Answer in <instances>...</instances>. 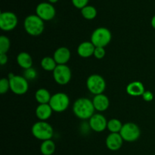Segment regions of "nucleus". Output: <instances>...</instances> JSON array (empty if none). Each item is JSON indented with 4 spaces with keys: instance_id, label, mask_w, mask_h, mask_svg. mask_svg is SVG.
<instances>
[{
    "instance_id": "nucleus-1",
    "label": "nucleus",
    "mask_w": 155,
    "mask_h": 155,
    "mask_svg": "<svg viewBox=\"0 0 155 155\" xmlns=\"http://www.w3.org/2000/svg\"><path fill=\"white\" fill-rule=\"evenodd\" d=\"M95 107L92 101L87 98H80L76 100L73 105L75 116L81 120H89L95 114Z\"/></svg>"
},
{
    "instance_id": "nucleus-2",
    "label": "nucleus",
    "mask_w": 155,
    "mask_h": 155,
    "mask_svg": "<svg viewBox=\"0 0 155 155\" xmlns=\"http://www.w3.org/2000/svg\"><path fill=\"white\" fill-rule=\"evenodd\" d=\"M24 30L30 36H38L42 33L45 28L44 21L36 15H30L25 18L24 22Z\"/></svg>"
},
{
    "instance_id": "nucleus-3",
    "label": "nucleus",
    "mask_w": 155,
    "mask_h": 155,
    "mask_svg": "<svg viewBox=\"0 0 155 155\" xmlns=\"http://www.w3.org/2000/svg\"><path fill=\"white\" fill-rule=\"evenodd\" d=\"M33 136L41 141L51 139L54 136V130L51 125L46 121H38L35 123L31 129Z\"/></svg>"
},
{
    "instance_id": "nucleus-4",
    "label": "nucleus",
    "mask_w": 155,
    "mask_h": 155,
    "mask_svg": "<svg viewBox=\"0 0 155 155\" xmlns=\"http://www.w3.org/2000/svg\"><path fill=\"white\" fill-rule=\"evenodd\" d=\"M112 35L110 30L106 27L96 28L91 35V42L95 47L104 48L111 41Z\"/></svg>"
},
{
    "instance_id": "nucleus-5",
    "label": "nucleus",
    "mask_w": 155,
    "mask_h": 155,
    "mask_svg": "<svg viewBox=\"0 0 155 155\" xmlns=\"http://www.w3.org/2000/svg\"><path fill=\"white\" fill-rule=\"evenodd\" d=\"M53 111L57 113H61L66 110L70 105V98L67 94L64 92H57L51 95L49 101Z\"/></svg>"
},
{
    "instance_id": "nucleus-6",
    "label": "nucleus",
    "mask_w": 155,
    "mask_h": 155,
    "mask_svg": "<svg viewBox=\"0 0 155 155\" xmlns=\"http://www.w3.org/2000/svg\"><path fill=\"white\" fill-rule=\"evenodd\" d=\"M86 87L89 92L93 95L102 94L106 89V82L104 79L98 74H92L86 80Z\"/></svg>"
},
{
    "instance_id": "nucleus-7",
    "label": "nucleus",
    "mask_w": 155,
    "mask_h": 155,
    "mask_svg": "<svg viewBox=\"0 0 155 155\" xmlns=\"http://www.w3.org/2000/svg\"><path fill=\"white\" fill-rule=\"evenodd\" d=\"M120 134L125 142H133L139 139L141 130L139 126L134 123H127L123 125Z\"/></svg>"
},
{
    "instance_id": "nucleus-8",
    "label": "nucleus",
    "mask_w": 155,
    "mask_h": 155,
    "mask_svg": "<svg viewBox=\"0 0 155 155\" xmlns=\"http://www.w3.org/2000/svg\"><path fill=\"white\" fill-rule=\"evenodd\" d=\"M54 81L61 86L68 84L72 77L71 70L67 64L58 65L52 72Z\"/></svg>"
},
{
    "instance_id": "nucleus-9",
    "label": "nucleus",
    "mask_w": 155,
    "mask_h": 155,
    "mask_svg": "<svg viewBox=\"0 0 155 155\" xmlns=\"http://www.w3.org/2000/svg\"><path fill=\"white\" fill-rule=\"evenodd\" d=\"M8 80L10 82V90L13 93L18 95L27 93L29 89L28 80L24 78V76L15 75Z\"/></svg>"
},
{
    "instance_id": "nucleus-10",
    "label": "nucleus",
    "mask_w": 155,
    "mask_h": 155,
    "mask_svg": "<svg viewBox=\"0 0 155 155\" xmlns=\"http://www.w3.org/2000/svg\"><path fill=\"white\" fill-rule=\"evenodd\" d=\"M18 23V17L13 12H3L0 14V28L3 31H12L17 27Z\"/></svg>"
},
{
    "instance_id": "nucleus-11",
    "label": "nucleus",
    "mask_w": 155,
    "mask_h": 155,
    "mask_svg": "<svg viewBox=\"0 0 155 155\" xmlns=\"http://www.w3.org/2000/svg\"><path fill=\"white\" fill-rule=\"evenodd\" d=\"M36 13L38 17L44 21H48L54 18L56 14L55 8L49 2H41L36 6Z\"/></svg>"
},
{
    "instance_id": "nucleus-12",
    "label": "nucleus",
    "mask_w": 155,
    "mask_h": 155,
    "mask_svg": "<svg viewBox=\"0 0 155 155\" xmlns=\"http://www.w3.org/2000/svg\"><path fill=\"white\" fill-rule=\"evenodd\" d=\"M107 120L104 115L101 114H95L89 120V126L93 131L101 133L107 129Z\"/></svg>"
},
{
    "instance_id": "nucleus-13",
    "label": "nucleus",
    "mask_w": 155,
    "mask_h": 155,
    "mask_svg": "<svg viewBox=\"0 0 155 155\" xmlns=\"http://www.w3.org/2000/svg\"><path fill=\"white\" fill-rule=\"evenodd\" d=\"M123 143L124 139L120 133H110L106 138V146L110 151H118L121 148Z\"/></svg>"
},
{
    "instance_id": "nucleus-14",
    "label": "nucleus",
    "mask_w": 155,
    "mask_h": 155,
    "mask_svg": "<svg viewBox=\"0 0 155 155\" xmlns=\"http://www.w3.org/2000/svg\"><path fill=\"white\" fill-rule=\"evenodd\" d=\"M71 51L67 47H59L54 51L53 58L58 65L66 64L71 59Z\"/></svg>"
},
{
    "instance_id": "nucleus-15",
    "label": "nucleus",
    "mask_w": 155,
    "mask_h": 155,
    "mask_svg": "<svg viewBox=\"0 0 155 155\" xmlns=\"http://www.w3.org/2000/svg\"><path fill=\"white\" fill-rule=\"evenodd\" d=\"M92 103H93L94 107L95 110H98L99 112L105 111L107 110L110 105V101L107 98V95L104 94H99L94 96L92 99Z\"/></svg>"
},
{
    "instance_id": "nucleus-16",
    "label": "nucleus",
    "mask_w": 155,
    "mask_h": 155,
    "mask_svg": "<svg viewBox=\"0 0 155 155\" xmlns=\"http://www.w3.org/2000/svg\"><path fill=\"white\" fill-rule=\"evenodd\" d=\"M127 94L130 96H142L145 92V86L143 83L140 81H133L129 83L126 89Z\"/></svg>"
},
{
    "instance_id": "nucleus-17",
    "label": "nucleus",
    "mask_w": 155,
    "mask_h": 155,
    "mask_svg": "<svg viewBox=\"0 0 155 155\" xmlns=\"http://www.w3.org/2000/svg\"><path fill=\"white\" fill-rule=\"evenodd\" d=\"M95 48V46L92 43L91 41L90 42L89 41L83 42L77 47V54L81 58H87L93 55Z\"/></svg>"
},
{
    "instance_id": "nucleus-18",
    "label": "nucleus",
    "mask_w": 155,
    "mask_h": 155,
    "mask_svg": "<svg viewBox=\"0 0 155 155\" xmlns=\"http://www.w3.org/2000/svg\"><path fill=\"white\" fill-rule=\"evenodd\" d=\"M52 112L49 104H39L36 108V116L40 121H45L51 117Z\"/></svg>"
},
{
    "instance_id": "nucleus-19",
    "label": "nucleus",
    "mask_w": 155,
    "mask_h": 155,
    "mask_svg": "<svg viewBox=\"0 0 155 155\" xmlns=\"http://www.w3.org/2000/svg\"><path fill=\"white\" fill-rule=\"evenodd\" d=\"M17 62H18V65L24 70L29 69V68H32V65H33L32 57L29 53L26 52V51H22L18 54Z\"/></svg>"
},
{
    "instance_id": "nucleus-20",
    "label": "nucleus",
    "mask_w": 155,
    "mask_h": 155,
    "mask_svg": "<svg viewBox=\"0 0 155 155\" xmlns=\"http://www.w3.org/2000/svg\"><path fill=\"white\" fill-rule=\"evenodd\" d=\"M51 98V95L50 92H48V89H44V88L39 89L35 93V98L39 104H48Z\"/></svg>"
},
{
    "instance_id": "nucleus-21",
    "label": "nucleus",
    "mask_w": 155,
    "mask_h": 155,
    "mask_svg": "<svg viewBox=\"0 0 155 155\" xmlns=\"http://www.w3.org/2000/svg\"><path fill=\"white\" fill-rule=\"evenodd\" d=\"M55 144L51 139L45 140L40 145V152L42 155H52L55 151Z\"/></svg>"
},
{
    "instance_id": "nucleus-22",
    "label": "nucleus",
    "mask_w": 155,
    "mask_h": 155,
    "mask_svg": "<svg viewBox=\"0 0 155 155\" xmlns=\"http://www.w3.org/2000/svg\"><path fill=\"white\" fill-rule=\"evenodd\" d=\"M40 65L42 69L45 71H54L56 67L58 66L57 63L53 58V57H45L41 60Z\"/></svg>"
},
{
    "instance_id": "nucleus-23",
    "label": "nucleus",
    "mask_w": 155,
    "mask_h": 155,
    "mask_svg": "<svg viewBox=\"0 0 155 155\" xmlns=\"http://www.w3.org/2000/svg\"><path fill=\"white\" fill-rule=\"evenodd\" d=\"M124 124L120 120L113 118L107 121V129L110 132V133H120Z\"/></svg>"
},
{
    "instance_id": "nucleus-24",
    "label": "nucleus",
    "mask_w": 155,
    "mask_h": 155,
    "mask_svg": "<svg viewBox=\"0 0 155 155\" xmlns=\"http://www.w3.org/2000/svg\"><path fill=\"white\" fill-rule=\"evenodd\" d=\"M82 16L86 20H93L97 16V10L94 6L86 5L81 9Z\"/></svg>"
},
{
    "instance_id": "nucleus-25",
    "label": "nucleus",
    "mask_w": 155,
    "mask_h": 155,
    "mask_svg": "<svg viewBox=\"0 0 155 155\" xmlns=\"http://www.w3.org/2000/svg\"><path fill=\"white\" fill-rule=\"evenodd\" d=\"M11 42L10 39L7 36H0V54H6L10 48Z\"/></svg>"
},
{
    "instance_id": "nucleus-26",
    "label": "nucleus",
    "mask_w": 155,
    "mask_h": 155,
    "mask_svg": "<svg viewBox=\"0 0 155 155\" xmlns=\"http://www.w3.org/2000/svg\"><path fill=\"white\" fill-rule=\"evenodd\" d=\"M10 89V82L7 78H2L0 80V93L2 95L8 92Z\"/></svg>"
},
{
    "instance_id": "nucleus-27",
    "label": "nucleus",
    "mask_w": 155,
    "mask_h": 155,
    "mask_svg": "<svg viewBox=\"0 0 155 155\" xmlns=\"http://www.w3.org/2000/svg\"><path fill=\"white\" fill-rule=\"evenodd\" d=\"M36 77H37V72L34 68H30L29 69L24 70V77L27 80H33L36 78Z\"/></svg>"
},
{
    "instance_id": "nucleus-28",
    "label": "nucleus",
    "mask_w": 155,
    "mask_h": 155,
    "mask_svg": "<svg viewBox=\"0 0 155 155\" xmlns=\"http://www.w3.org/2000/svg\"><path fill=\"white\" fill-rule=\"evenodd\" d=\"M106 51L104 48L102 47H95V51H94L93 56L97 59H102L105 56Z\"/></svg>"
},
{
    "instance_id": "nucleus-29",
    "label": "nucleus",
    "mask_w": 155,
    "mask_h": 155,
    "mask_svg": "<svg viewBox=\"0 0 155 155\" xmlns=\"http://www.w3.org/2000/svg\"><path fill=\"white\" fill-rule=\"evenodd\" d=\"M73 5L75 8L79 9H82L86 5H88L89 0H71Z\"/></svg>"
},
{
    "instance_id": "nucleus-30",
    "label": "nucleus",
    "mask_w": 155,
    "mask_h": 155,
    "mask_svg": "<svg viewBox=\"0 0 155 155\" xmlns=\"http://www.w3.org/2000/svg\"><path fill=\"white\" fill-rule=\"evenodd\" d=\"M142 98L144 101H147V102H150L154 99V95L151 91H145L144 94L142 95Z\"/></svg>"
},
{
    "instance_id": "nucleus-31",
    "label": "nucleus",
    "mask_w": 155,
    "mask_h": 155,
    "mask_svg": "<svg viewBox=\"0 0 155 155\" xmlns=\"http://www.w3.org/2000/svg\"><path fill=\"white\" fill-rule=\"evenodd\" d=\"M8 58L7 54H0V64H1L2 66L8 62Z\"/></svg>"
},
{
    "instance_id": "nucleus-32",
    "label": "nucleus",
    "mask_w": 155,
    "mask_h": 155,
    "mask_svg": "<svg viewBox=\"0 0 155 155\" xmlns=\"http://www.w3.org/2000/svg\"><path fill=\"white\" fill-rule=\"evenodd\" d=\"M151 27L155 30V15L153 16V18H151Z\"/></svg>"
},
{
    "instance_id": "nucleus-33",
    "label": "nucleus",
    "mask_w": 155,
    "mask_h": 155,
    "mask_svg": "<svg viewBox=\"0 0 155 155\" xmlns=\"http://www.w3.org/2000/svg\"><path fill=\"white\" fill-rule=\"evenodd\" d=\"M48 1L49 2V3H51V4H54V3L57 2L58 0H48Z\"/></svg>"
},
{
    "instance_id": "nucleus-34",
    "label": "nucleus",
    "mask_w": 155,
    "mask_h": 155,
    "mask_svg": "<svg viewBox=\"0 0 155 155\" xmlns=\"http://www.w3.org/2000/svg\"><path fill=\"white\" fill-rule=\"evenodd\" d=\"M154 155H155V154H154Z\"/></svg>"
}]
</instances>
